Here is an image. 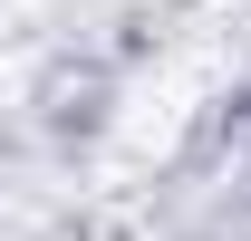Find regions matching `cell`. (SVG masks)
Wrapping results in <instances>:
<instances>
[{"label":"cell","instance_id":"6da1fadb","mask_svg":"<svg viewBox=\"0 0 251 241\" xmlns=\"http://www.w3.org/2000/svg\"><path fill=\"white\" fill-rule=\"evenodd\" d=\"M135 10H174V0H135Z\"/></svg>","mask_w":251,"mask_h":241}]
</instances>
